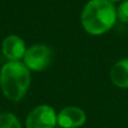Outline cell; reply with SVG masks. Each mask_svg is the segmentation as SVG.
<instances>
[{"instance_id":"cell-1","label":"cell","mask_w":128,"mask_h":128,"mask_svg":"<svg viewBox=\"0 0 128 128\" xmlns=\"http://www.w3.org/2000/svg\"><path fill=\"white\" fill-rule=\"evenodd\" d=\"M116 20L117 9L109 0H90L81 14V22L84 30L94 36L110 30Z\"/></svg>"},{"instance_id":"cell-2","label":"cell","mask_w":128,"mask_h":128,"mask_svg":"<svg viewBox=\"0 0 128 128\" xmlns=\"http://www.w3.org/2000/svg\"><path fill=\"white\" fill-rule=\"evenodd\" d=\"M30 83L29 68L19 61L4 64L0 72V86L2 92L11 101H18L25 96Z\"/></svg>"},{"instance_id":"cell-3","label":"cell","mask_w":128,"mask_h":128,"mask_svg":"<svg viewBox=\"0 0 128 128\" xmlns=\"http://www.w3.org/2000/svg\"><path fill=\"white\" fill-rule=\"evenodd\" d=\"M52 60V50L46 45H34L26 50L24 63L29 70L42 71L50 65Z\"/></svg>"},{"instance_id":"cell-4","label":"cell","mask_w":128,"mask_h":128,"mask_svg":"<svg viewBox=\"0 0 128 128\" xmlns=\"http://www.w3.org/2000/svg\"><path fill=\"white\" fill-rule=\"evenodd\" d=\"M58 122L55 111L50 106H38L29 112L26 120L27 128H54Z\"/></svg>"},{"instance_id":"cell-5","label":"cell","mask_w":128,"mask_h":128,"mask_svg":"<svg viewBox=\"0 0 128 128\" xmlns=\"http://www.w3.org/2000/svg\"><path fill=\"white\" fill-rule=\"evenodd\" d=\"M86 122V114L76 107L64 108L58 116V124L63 128H76Z\"/></svg>"},{"instance_id":"cell-6","label":"cell","mask_w":128,"mask_h":128,"mask_svg":"<svg viewBox=\"0 0 128 128\" xmlns=\"http://www.w3.org/2000/svg\"><path fill=\"white\" fill-rule=\"evenodd\" d=\"M25 52L26 47L24 40L16 35L8 36L2 42V53L10 61H19L24 58Z\"/></svg>"},{"instance_id":"cell-7","label":"cell","mask_w":128,"mask_h":128,"mask_svg":"<svg viewBox=\"0 0 128 128\" xmlns=\"http://www.w3.org/2000/svg\"><path fill=\"white\" fill-rule=\"evenodd\" d=\"M111 82L119 88H128V58L118 61L111 68L110 71Z\"/></svg>"},{"instance_id":"cell-8","label":"cell","mask_w":128,"mask_h":128,"mask_svg":"<svg viewBox=\"0 0 128 128\" xmlns=\"http://www.w3.org/2000/svg\"><path fill=\"white\" fill-rule=\"evenodd\" d=\"M0 128H22V126L12 114H1L0 115Z\"/></svg>"},{"instance_id":"cell-9","label":"cell","mask_w":128,"mask_h":128,"mask_svg":"<svg viewBox=\"0 0 128 128\" xmlns=\"http://www.w3.org/2000/svg\"><path fill=\"white\" fill-rule=\"evenodd\" d=\"M117 9V19L122 22L128 24V0H124L120 2Z\"/></svg>"},{"instance_id":"cell-10","label":"cell","mask_w":128,"mask_h":128,"mask_svg":"<svg viewBox=\"0 0 128 128\" xmlns=\"http://www.w3.org/2000/svg\"><path fill=\"white\" fill-rule=\"evenodd\" d=\"M109 1H111V2H117V1H120V0H109Z\"/></svg>"}]
</instances>
